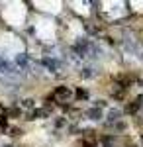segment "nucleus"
<instances>
[{
	"instance_id": "9",
	"label": "nucleus",
	"mask_w": 143,
	"mask_h": 147,
	"mask_svg": "<svg viewBox=\"0 0 143 147\" xmlns=\"http://www.w3.org/2000/svg\"><path fill=\"white\" fill-rule=\"evenodd\" d=\"M20 108L22 110H35V98H22L20 100Z\"/></svg>"
},
{
	"instance_id": "5",
	"label": "nucleus",
	"mask_w": 143,
	"mask_h": 147,
	"mask_svg": "<svg viewBox=\"0 0 143 147\" xmlns=\"http://www.w3.org/2000/svg\"><path fill=\"white\" fill-rule=\"evenodd\" d=\"M120 120H121V110L120 108H110L108 110V116H106V122L112 125V124H118Z\"/></svg>"
},
{
	"instance_id": "6",
	"label": "nucleus",
	"mask_w": 143,
	"mask_h": 147,
	"mask_svg": "<svg viewBox=\"0 0 143 147\" xmlns=\"http://www.w3.org/2000/svg\"><path fill=\"white\" fill-rule=\"evenodd\" d=\"M69 6H73L77 14H82V16H88L90 14V10H88L90 4L88 2H69Z\"/></svg>"
},
{
	"instance_id": "8",
	"label": "nucleus",
	"mask_w": 143,
	"mask_h": 147,
	"mask_svg": "<svg viewBox=\"0 0 143 147\" xmlns=\"http://www.w3.org/2000/svg\"><path fill=\"white\" fill-rule=\"evenodd\" d=\"M96 75H98V71H96V67H92V65L80 67V77L82 79H94Z\"/></svg>"
},
{
	"instance_id": "11",
	"label": "nucleus",
	"mask_w": 143,
	"mask_h": 147,
	"mask_svg": "<svg viewBox=\"0 0 143 147\" xmlns=\"http://www.w3.org/2000/svg\"><path fill=\"white\" fill-rule=\"evenodd\" d=\"M86 96H88V94H86L84 90H78V92H77V98H86Z\"/></svg>"
},
{
	"instance_id": "13",
	"label": "nucleus",
	"mask_w": 143,
	"mask_h": 147,
	"mask_svg": "<svg viewBox=\"0 0 143 147\" xmlns=\"http://www.w3.org/2000/svg\"><path fill=\"white\" fill-rule=\"evenodd\" d=\"M0 118H2V110H0Z\"/></svg>"
},
{
	"instance_id": "12",
	"label": "nucleus",
	"mask_w": 143,
	"mask_h": 147,
	"mask_svg": "<svg viewBox=\"0 0 143 147\" xmlns=\"http://www.w3.org/2000/svg\"><path fill=\"white\" fill-rule=\"evenodd\" d=\"M4 147H14V145H4Z\"/></svg>"
},
{
	"instance_id": "1",
	"label": "nucleus",
	"mask_w": 143,
	"mask_h": 147,
	"mask_svg": "<svg viewBox=\"0 0 143 147\" xmlns=\"http://www.w3.org/2000/svg\"><path fill=\"white\" fill-rule=\"evenodd\" d=\"M102 10H104V14L108 16V18H112V20H118V18H121V16H125V12H127V8H125V4L123 2H102Z\"/></svg>"
},
{
	"instance_id": "4",
	"label": "nucleus",
	"mask_w": 143,
	"mask_h": 147,
	"mask_svg": "<svg viewBox=\"0 0 143 147\" xmlns=\"http://www.w3.org/2000/svg\"><path fill=\"white\" fill-rule=\"evenodd\" d=\"M35 6H43L41 10L51 12V14H57L61 10V2H35Z\"/></svg>"
},
{
	"instance_id": "7",
	"label": "nucleus",
	"mask_w": 143,
	"mask_h": 147,
	"mask_svg": "<svg viewBox=\"0 0 143 147\" xmlns=\"http://www.w3.org/2000/svg\"><path fill=\"white\" fill-rule=\"evenodd\" d=\"M86 118H88V120H92V122H100V120L104 118V114H102L100 108H94V106H92V108H88V110H86Z\"/></svg>"
},
{
	"instance_id": "14",
	"label": "nucleus",
	"mask_w": 143,
	"mask_h": 147,
	"mask_svg": "<svg viewBox=\"0 0 143 147\" xmlns=\"http://www.w3.org/2000/svg\"><path fill=\"white\" fill-rule=\"evenodd\" d=\"M141 143H143V136H141Z\"/></svg>"
},
{
	"instance_id": "2",
	"label": "nucleus",
	"mask_w": 143,
	"mask_h": 147,
	"mask_svg": "<svg viewBox=\"0 0 143 147\" xmlns=\"http://www.w3.org/2000/svg\"><path fill=\"white\" fill-rule=\"evenodd\" d=\"M41 65H43L45 71H49V73H59V71L63 69V61H61V59H57L55 55H43Z\"/></svg>"
},
{
	"instance_id": "10",
	"label": "nucleus",
	"mask_w": 143,
	"mask_h": 147,
	"mask_svg": "<svg viewBox=\"0 0 143 147\" xmlns=\"http://www.w3.org/2000/svg\"><path fill=\"white\" fill-rule=\"evenodd\" d=\"M130 6H133V10H137V12H143V2L132 0V2H130Z\"/></svg>"
},
{
	"instance_id": "3",
	"label": "nucleus",
	"mask_w": 143,
	"mask_h": 147,
	"mask_svg": "<svg viewBox=\"0 0 143 147\" xmlns=\"http://www.w3.org/2000/svg\"><path fill=\"white\" fill-rule=\"evenodd\" d=\"M75 94H73V90L69 88V86H57L55 88V92H53V98H55L57 102H69L71 98H73Z\"/></svg>"
},
{
	"instance_id": "15",
	"label": "nucleus",
	"mask_w": 143,
	"mask_h": 147,
	"mask_svg": "<svg viewBox=\"0 0 143 147\" xmlns=\"http://www.w3.org/2000/svg\"><path fill=\"white\" fill-rule=\"evenodd\" d=\"M132 147H135V145H132Z\"/></svg>"
}]
</instances>
